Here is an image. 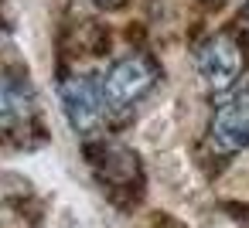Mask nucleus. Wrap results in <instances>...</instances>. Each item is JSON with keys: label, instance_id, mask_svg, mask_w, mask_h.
Returning <instances> with one entry per match:
<instances>
[{"label": "nucleus", "instance_id": "obj_3", "mask_svg": "<svg viewBox=\"0 0 249 228\" xmlns=\"http://www.w3.org/2000/svg\"><path fill=\"white\" fill-rule=\"evenodd\" d=\"M242 48L232 34H212L208 41L198 45V55H195V68L205 82L208 92H229L239 75H242Z\"/></svg>", "mask_w": 249, "mask_h": 228}, {"label": "nucleus", "instance_id": "obj_2", "mask_svg": "<svg viewBox=\"0 0 249 228\" xmlns=\"http://www.w3.org/2000/svg\"><path fill=\"white\" fill-rule=\"evenodd\" d=\"M58 99H62V113L72 126V133L79 136H92L99 133L103 119H106V99H103V79L96 75H72L58 85Z\"/></svg>", "mask_w": 249, "mask_h": 228}, {"label": "nucleus", "instance_id": "obj_4", "mask_svg": "<svg viewBox=\"0 0 249 228\" xmlns=\"http://www.w3.org/2000/svg\"><path fill=\"white\" fill-rule=\"evenodd\" d=\"M208 143L215 153H239L249 147V85L232 92L208 123Z\"/></svg>", "mask_w": 249, "mask_h": 228}, {"label": "nucleus", "instance_id": "obj_6", "mask_svg": "<svg viewBox=\"0 0 249 228\" xmlns=\"http://www.w3.org/2000/svg\"><path fill=\"white\" fill-rule=\"evenodd\" d=\"M92 4H99V7H116V4H123V0H92Z\"/></svg>", "mask_w": 249, "mask_h": 228}, {"label": "nucleus", "instance_id": "obj_7", "mask_svg": "<svg viewBox=\"0 0 249 228\" xmlns=\"http://www.w3.org/2000/svg\"><path fill=\"white\" fill-rule=\"evenodd\" d=\"M242 17H246V28H249V4H246V11H242Z\"/></svg>", "mask_w": 249, "mask_h": 228}, {"label": "nucleus", "instance_id": "obj_1", "mask_svg": "<svg viewBox=\"0 0 249 228\" xmlns=\"http://www.w3.org/2000/svg\"><path fill=\"white\" fill-rule=\"evenodd\" d=\"M157 85V65L147 55H126L103 75V99L109 113H130Z\"/></svg>", "mask_w": 249, "mask_h": 228}, {"label": "nucleus", "instance_id": "obj_5", "mask_svg": "<svg viewBox=\"0 0 249 228\" xmlns=\"http://www.w3.org/2000/svg\"><path fill=\"white\" fill-rule=\"evenodd\" d=\"M31 116H35L31 85L21 75L0 68V133H11V130L24 126Z\"/></svg>", "mask_w": 249, "mask_h": 228}]
</instances>
